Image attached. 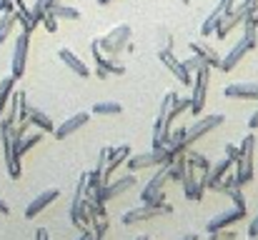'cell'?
Returning a JSON list of instances; mask_svg holds the SVG:
<instances>
[{
    "mask_svg": "<svg viewBox=\"0 0 258 240\" xmlns=\"http://www.w3.org/2000/svg\"><path fill=\"white\" fill-rule=\"evenodd\" d=\"M86 193H88V183L86 175H81L76 180V190H73V200H71V223L81 228L83 220V205H86Z\"/></svg>",
    "mask_w": 258,
    "mask_h": 240,
    "instance_id": "4fadbf2b",
    "label": "cell"
},
{
    "mask_svg": "<svg viewBox=\"0 0 258 240\" xmlns=\"http://www.w3.org/2000/svg\"><path fill=\"white\" fill-rule=\"evenodd\" d=\"M103 238H105L103 233H93V240H103Z\"/></svg>",
    "mask_w": 258,
    "mask_h": 240,
    "instance_id": "c3c4849f",
    "label": "cell"
},
{
    "mask_svg": "<svg viewBox=\"0 0 258 240\" xmlns=\"http://www.w3.org/2000/svg\"><path fill=\"white\" fill-rule=\"evenodd\" d=\"M248 128H251V130H256V128H258V110L253 113V115H251V120H248Z\"/></svg>",
    "mask_w": 258,
    "mask_h": 240,
    "instance_id": "f6af8a7d",
    "label": "cell"
},
{
    "mask_svg": "<svg viewBox=\"0 0 258 240\" xmlns=\"http://www.w3.org/2000/svg\"><path fill=\"white\" fill-rule=\"evenodd\" d=\"M256 240H258V238H256Z\"/></svg>",
    "mask_w": 258,
    "mask_h": 240,
    "instance_id": "f5cc1de1",
    "label": "cell"
},
{
    "mask_svg": "<svg viewBox=\"0 0 258 240\" xmlns=\"http://www.w3.org/2000/svg\"><path fill=\"white\" fill-rule=\"evenodd\" d=\"M185 160H188V165L190 168H198V170H208L211 168V160L206 158L203 153H196V150H185Z\"/></svg>",
    "mask_w": 258,
    "mask_h": 240,
    "instance_id": "836d02e7",
    "label": "cell"
},
{
    "mask_svg": "<svg viewBox=\"0 0 258 240\" xmlns=\"http://www.w3.org/2000/svg\"><path fill=\"white\" fill-rule=\"evenodd\" d=\"M95 75H98V78H108V73H105L103 68H95Z\"/></svg>",
    "mask_w": 258,
    "mask_h": 240,
    "instance_id": "bcb514c9",
    "label": "cell"
},
{
    "mask_svg": "<svg viewBox=\"0 0 258 240\" xmlns=\"http://www.w3.org/2000/svg\"><path fill=\"white\" fill-rule=\"evenodd\" d=\"M173 160V153L168 145H158L148 153H138V155H131L125 160L128 163V170L131 173H138V170H146V168H158V165H168Z\"/></svg>",
    "mask_w": 258,
    "mask_h": 240,
    "instance_id": "5b68a950",
    "label": "cell"
},
{
    "mask_svg": "<svg viewBox=\"0 0 258 240\" xmlns=\"http://www.w3.org/2000/svg\"><path fill=\"white\" fill-rule=\"evenodd\" d=\"M188 48H190V53H193L196 58H201V63H206L208 68L221 70V55H218L208 43H203V40H190V43H188Z\"/></svg>",
    "mask_w": 258,
    "mask_h": 240,
    "instance_id": "2e32d148",
    "label": "cell"
},
{
    "mask_svg": "<svg viewBox=\"0 0 258 240\" xmlns=\"http://www.w3.org/2000/svg\"><path fill=\"white\" fill-rule=\"evenodd\" d=\"M206 240H236V230H216V233H208Z\"/></svg>",
    "mask_w": 258,
    "mask_h": 240,
    "instance_id": "74e56055",
    "label": "cell"
},
{
    "mask_svg": "<svg viewBox=\"0 0 258 240\" xmlns=\"http://www.w3.org/2000/svg\"><path fill=\"white\" fill-rule=\"evenodd\" d=\"M35 240H50L48 228H35Z\"/></svg>",
    "mask_w": 258,
    "mask_h": 240,
    "instance_id": "b9f144b4",
    "label": "cell"
},
{
    "mask_svg": "<svg viewBox=\"0 0 258 240\" xmlns=\"http://www.w3.org/2000/svg\"><path fill=\"white\" fill-rule=\"evenodd\" d=\"M185 170H188L185 153L173 155V160L168 163V180H173V183H180V180H183V175H185Z\"/></svg>",
    "mask_w": 258,
    "mask_h": 240,
    "instance_id": "4316f807",
    "label": "cell"
},
{
    "mask_svg": "<svg viewBox=\"0 0 258 240\" xmlns=\"http://www.w3.org/2000/svg\"><path fill=\"white\" fill-rule=\"evenodd\" d=\"M233 8H236V0H218V5H216V8L211 10V15L203 20L201 33H203V35H213V33H216V28H218V23H221V20L233 10Z\"/></svg>",
    "mask_w": 258,
    "mask_h": 240,
    "instance_id": "7c38bea8",
    "label": "cell"
},
{
    "mask_svg": "<svg viewBox=\"0 0 258 240\" xmlns=\"http://www.w3.org/2000/svg\"><path fill=\"white\" fill-rule=\"evenodd\" d=\"M183 65H185V70H188V73L193 75V73H196V70H198L201 65H206V63H201V58H196V55H190L188 60H183Z\"/></svg>",
    "mask_w": 258,
    "mask_h": 240,
    "instance_id": "f35d334b",
    "label": "cell"
},
{
    "mask_svg": "<svg viewBox=\"0 0 258 240\" xmlns=\"http://www.w3.org/2000/svg\"><path fill=\"white\" fill-rule=\"evenodd\" d=\"M43 140V130H35V133H25L23 135V140H20V148H18V153H20V158L28 153V150H33L38 143Z\"/></svg>",
    "mask_w": 258,
    "mask_h": 240,
    "instance_id": "1f68e13d",
    "label": "cell"
},
{
    "mask_svg": "<svg viewBox=\"0 0 258 240\" xmlns=\"http://www.w3.org/2000/svg\"><path fill=\"white\" fill-rule=\"evenodd\" d=\"M108 3H110V0H98V5H108Z\"/></svg>",
    "mask_w": 258,
    "mask_h": 240,
    "instance_id": "681fc988",
    "label": "cell"
},
{
    "mask_svg": "<svg viewBox=\"0 0 258 240\" xmlns=\"http://www.w3.org/2000/svg\"><path fill=\"white\" fill-rule=\"evenodd\" d=\"M0 145H3L8 175H10L13 180H18L20 173H23V165H20V155L15 153V145H13V138H10V128H8V130H0Z\"/></svg>",
    "mask_w": 258,
    "mask_h": 240,
    "instance_id": "30bf717a",
    "label": "cell"
},
{
    "mask_svg": "<svg viewBox=\"0 0 258 240\" xmlns=\"http://www.w3.org/2000/svg\"><path fill=\"white\" fill-rule=\"evenodd\" d=\"M50 13H53L58 20H78V18H81V10H78V8H71V5H63V3L53 5Z\"/></svg>",
    "mask_w": 258,
    "mask_h": 240,
    "instance_id": "4dcf8cb0",
    "label": "cell"
},
{
    "mask_svg": "<svg viewBox=\"0 0 258 240\" xmlns=\"http://www.w3.org/2000/svg\"><path fill=\"white\" fill-rule=\"evenodd\" d=\"M226 123V115L221 113H211V115H203V118H196V123L185 130V138H183V153L201 138H206L208 133H213L216 128H221Z\"/></svg>",
    "mask_w": 258,
    "mask_h": 240,
    "instance_id": "3957f363",
    "label": "cell"
},
{
    "mask_svg": "<svg viewBox=\"0 0 258 240\" xmlns=\"http://www.w3.org/2000/svg\"><path fill=\"white\" fill-rule=\"evenodd\" d=\"M166 183H168V165H158L156 175L146 183V188H143V193H141V203H143V205H148V203L153 200V195L163 190V185H166Z\"/></svg>",
    "mask_w": 258,
    "mask_h": 240,
    "instance_id": "5bb4252c",
    "label": "cell"
},
{
    "mask_svg": "<svg viewBox=\"0 0 258 240\" xmlns=\"http://www.w3.org/2000/svg\"><path fill=\"white\" fill-rule=\"evenodd\" d=\"M58 58H60V60H63V63L78 75V78H90V68H88L86 63H83L71 48H60V50H58Z\"/></svg>",
    "mask_w": 258,
    "mask_h": 240,
    "instance_id": "603a6c76",
    "label": "cell"
},
{
    "mask_svg": "<svg viewBox=\"0 0 258 240\" xmlns=\"http://www.w3.org/2000/svg\"><path fill=\"white\" fill-rule=\"evenodd\" d=\"M136 175H138V173H128V175H123V178L105 180V185L93 195V200H98V203H108V200H113V198H118V195L133 190V188L138 185V178H136Z\"/></svg>",
    "mask_w": 258,
    "mask_h": 240,
    "instance_id": "52a82bcc",
    "label": "cell"
},
{
    "mask_svg": "<svg viewBox=\"0 0 258 240\" xmlns=\"http://www.w3.org/2000/svg\"><path fill=\"white\" fill-rule=\"evenodd\" d=\"M131 158V145H118V148H108V160H105V180L115 173L118 165H123Z\"/></svg>",
    "mask_w": 258,
    "mask_h": 240,
    "instance_id": "cb8c5ba5",
    "label": "cell"
},
{
    "mask_svg": "<svg viewBox=\"0 0 258 240\" xmlns=\"http://www.w3.org/2000/svg\"><path fill=\"white\" fill-rule=\"evenodd\" d=\"M58 198H60V190H58V188H48V190L38 193V195L28 203V208H25V218H30V220H33L38 213H43V210H45L53 200H58Z\"/></svg>",
    "mask_w": 258,
    "mask_h": 240,
    "instance_id": "9a60e30c",
    "label": "cell"
},
{
    "mask_svg": "<svg viewBox=\"0 0 258 240\" xmlns=\"http://www.w3.org/2000/svg\"><path fill=\"white\" fill-rule=\"evenodd\" d=\"M231 168H233V160L226 155V158H221L218 163H211V168H208V170H203V175H201L198 180H201V185L208 190V185L218 183V180H221V178L231 170Z\"/></svg>",
    "mask_w": 258,
    "mask_h": 240,
    "instance_id": "e0dca14e",
    "label": "cell"
},
{
    "mask_svg": "<svg viewBox=\"0 0 258 240\" xmlns=\"http://www.w3.org/2000/svg\"><path fill=\"white\" fill-rule=\"evenodd\" d=\"M28 123L35 125V128L43 130V133H53V130H55V123H53L43 110H38L35 105H28Z\"/></svg>",
    "mask_w": 258,
    "mask_h": 240,
    "instance_id": "484cf974",
    "label": "cell"
},
{
    "mask_svg": "<svg viewBox=\"0 0 258 240\" xmlns=\"http://www.w3.org/2000/svg\"><path fill=\"white\" fill-rule=\"evenodd\" d=\"M256 135L248 133L243 140H241V155L236 160V180L238 185L243 188L246 183L253 180V160H256Z\"/></svg>",
    "mask_w": 258,
    "mask_h": 240,
    "instance_id": "6da1fadb",
    "label": "cell"
},
{
    "mask_svg": "<svg viewBox=\"0 0 258 240\" xmlns=\"http://www.w3.org/2000/svg\"><path fill=\"white\" fill-rule=\"evenodd\" d=\"M3 5H5V0H0V13H3Z\"/></svg>",
    "mask_w": 258,
    "mask_h": 240,
    "instance_id": "816d5d0a",
    "label": "cell"
},
{
    "mask_svg": "<svg viewBox=\"0 0 258 240\" xmlns=\"http://www.w3.org/2000/svg\"><path fill=\"white\" fill-rule=\"evenodd\" d=\"M226 98H238V100H258L256 83H238V85H226Z\"/></svg>",
    "mask_w": 258,
    "mask_h": 240,
    "instance_id": "d4e9b609",
    "label": "cell"
},
{
    "mask_svg": "<svg viewBox=\"0 0 258 240\" xmlns=\"http://www.w3.org/2000/svg\"><path fill=\"white\" fill-rule=\"evenodd\" d=\"M13 90H15V78H13V75L0 80V115H3V110H5V105H8Z\"/></svg>",
    "mask_w": 258,
    "mask_h": 240,
    "instance_id": "d6a6232c",
    "label": "cell"
},
{
    "mask_svg": "<svg viewBox=\"0 0 258 240\" xmlns=\"http://www.w3.org/2000/svg\"><path fill=\"white\" fill-rule=\"evenodd\" d=\"M40 23L45 25V30H48V33H55V30H58V18H55L50 10L43 15V20H40Z\"/></svg>",
    "mask_w": 258,
    "mask_h": 240,
    "instance_id": "8d00e7d4",
    "label": "cell"
},
{
    "mask_svg": "<svg viewBox=\"0 0 258 240\" xmlns=\"http://www.w3.org/2000/svg\"><path fill=\"white\" fill-rule=\"evenodd\" d=\"M88 118H90L88 113H76V115H71L68 120H63V123L53 130V133H55V138H58V140H66L68 135H73L78 128H83V125H86Z\"/></svg>",
    "mask_w": 258,
    "mask_h": 240,
    "instance_id": "7402d4cb",
    "label": "cell"
},
{
    "mask_svg": "<svg viewBox=\"0 0 258 240\" xmlns=\"http://www.w3.org/2000/svg\"><path fill=\"white\" fill-rule=\"evenodd\" d=\"M131 38H133L131 25H115L108 35L98 38V48H100V53H105L110 58H118L125 50V45L131 43Z\"/></svg>",
    "mask_w": 258,
    "mask_h": 240,
    "instance_id": "277c9868",
    "label": "cell"
},
{
    "mask_svg": "<svg viewBox=\"0 0 258 240\" xmlns=\"http://www.w3.org/2000/svg\"><path fill=\"white\" fill-rule=\"evenodd\" d=\"M136 240H148V235H138V238Z\"/></svg>",
    "mask_w": 258,
    "mask_h": 240,
    "instance_id": "f907efd6",
    "label": "cell"
},
{
    "mask_svg": "<svg viewBox=\"0 0 258 240\" xmlns=\"http://www.w3.org/2000/svg\"><path fill=\"white\" fill-rule=\"evenodd\" d=\"M258 10V0H243L241 5H236L221 23H218V28H216V38L218 40H223V38H228L238 25H243V20L248 18V15H253Z\"/></svg>",
    "mask_w": 258,
    "mask_h": 240,
    "instance_id": "7a4b0ae2",
    "label": "cell"
},
{
    "mask_svg": "<svg viewBox=\"0 0 258 240\" xmlns=\"http://www.w3.org/2000/svg\"><path fill=\"white\" fill-rule=\"evenodd\" d=\"M246 53H251V45H248V40L241 35V38L236 40V45L228 50V55H226V58H221V70L231 73V70H233V68H236V65L243 60V55H246Z\"/></svg>",
    "mask_w": 258,
    "mask_h": 240,
    "instance_id": "ac0fdd59",
    "label": "cell"
},
{
    "mask_svg": "<svg viewBox=\"0 0 258 240\" xmlns=\"http://www.w3.org/2000/svg\"><path fill=\"white\" fill-rule=\"evenodd\" d=\"M158 60H161V63H163V65L171 70L175 78L180 80V85H185V88H190V85H193V75L185 70V65H183V63L175 58V53H173L171 48H163V50L158 53Z\"/></svg>",
    "mask_w": 258,
    "mask_h": 240,
    "instance_id": "8fae6325",
    "label": "cell"
},
{
    "mask_svg": "<svg viewBox=\"0 0 258 240\" xmlns=\"http://www.w3.org/2000/svg\"><path fill=\"white\" fill-rule=\"evenodd\" d=\"M90 53H93V60H95V68H103L108 75H125V65H120V63H115L110 55L105 58L103 53H100V48H98V40H93L90 43Z\"/></svg>",
    "mask_w": 258,
    "mask_h": 240,
    "instance_id": "d6986e66",
    "label": "cell"
},
{
    "mask_svg": "<svg viewBox=\"0 0 258 240\" xmlns=\"http://www.w3.org/2000/svg\"><path fill=\"white\" fill-rule=\"evenodd\" d=\"M15 25H18L15 10H3V13H0V45L10 38V33L15 30Z\"/></svg>",
    "mask_w": 258,
    "mask_h": 240,
    "instance_id": "83f0119b",
    "label": "cell"
},
{
    "mask_svg": "<svg viewBox=\"0 0 258 240\" xmlns=\"http://www.w3.org/2000/svg\"><path fill=\"white\" fill-rule=\"evenodd\" d=\"M28 53H30V33L20 30L15 38V48H13V60H10V75L18 80L25 75V65H28Z\"/></svg>",
    "mask_w": 258,
    "mask_h": 240,
    "instance_id": "ba28073f",
    "label": "cell"
},
{
    "mask_svg": "<svg viewBox=\"0 0 258 240\" xmlns=\"http://www.w3.org/2000/svg\"><path fill=\"white\" fill-rule=\"evenodd\" d=\"M241 218H246L243 213H238L236 208H231V210H223V213H216L208 223H206V230L208 233H216V230H226V228H231L233 223H238Z\"/></svg>",
    "mask_w": 258,
    "mask_h": 240,
    "instance_id": "ffe728a7",
    "label": "cell"
},
{
    "mask_svg": "<svg viewBox=\"0 0 258 240\" xmlns=\"http://www.w3.org/2000/svg\"><path fill=\"white\" fill-rule=\"evenodd\" d=\"M243 38L248 40V45H251V50H256V45H258V28L246 18L243 20Z\"/></svg>",
    "mask_w": 258,
    "mask_h": 240,
    "instance_id": "e575fe53",
    "label": "cell"
},
{
    "mask_svg": "<svg viewBox=\"0 0 258 240\" xmlns=\"http://www.w3.org/2000/svg\"><path fill=\"white\" fill-rule=\"evenodd\" d=\"M171 213H173V205L171 208H156V205H143V203H141V208H133V210L123 213L120 223H123V225H133V223L156 220V218H161V215H171Z\"/></svg>",
    "mask_w": 258,
    "mask_h": 240,
    "instance_id": "9c48e42d",
    "label": "cell"
},
{
    "mask_svg": "<svg viewBox=\"0 0 258 240\" xmlns=\"http://www.w3.org/2000/svg\"><path fill=\"white\" fill-rule=\"evenodd\" d=\"M228 198L233 200V208L238 210V213H248V205H246V198H243V193H241V188H233L231 193H228Z\"/></svg>",
    "mask_w": 258,
    "mask_h": 240,
    "instance_id": "d590c367",
    "label": "cell"
},
{
    "mask_svg": "<svg viewBox=\"0 0 258 240\" xmlns=\"http://www.w3.org/2000/svg\"><path fill=\"white\" fill-rule=\"evenodd\" d=\"M248 238H251V240L258 238V215L251 220V223H248Z\"/></svg>",
    "mask_w": 258,
    "mask_h": 240,
    "instance_id": "60d3db41",
    "label": "cell"
},
{
    "mask_svg": "<svg viewBox=\"0 0 258 240\" xmlns=\"http://www.w3.org/2000/svg\"><path fill=\"white\" fill-rule=\"evenodd\" d=\"M180 185H183V193H185V198H188V200H196V203H201V200H203L206 188H203V185H201V180L196 178V168H190V165H188V170H185V175H183Z\"/></svg>",
    "mask_w": 258,
    "mask_h": 240,
    "instance_id": "44dd1931",
    "label": "cell"
},
{
    "mask_svg": "<svg viewBox=\"0 0 258 240\" xmlns=\"http://www.w3.org/2000/svg\"><path fill=\"white\" fill-rule=\"evenodd\" d=\"M226 155L236 163V160H238V155H241V145H233V143H228V145H226Z\"/></svg>",
    "mask_w": 258,
    "mask_h": 240,
    "instance_id": "ab89813d",
    "label": "cell"
},
{
    "mask_svg": "<svg viewBox=\"0 0 258 240\" xmlns=\"http://www.w3.org/2000/svg\"><path fill=\"white\" fill-rule=\"evenodd\" d=\"M188 108H190V98H180V95L173 98L171 108H168V125H171V128H173V120L180 118L183 113H188Z\"/></svg>",
    "mask_w": 258,
    "mask_h": 240,
    "instance_id": "f1b7e54d",
    "label": "cell"
},
{
    "mask_svg": "<svg viewBox=\"0 0 258 240\" xmlns=\"http://www.w3.org/2000/svg\"><path fill=\"white\" fill-rule=\"evenodd\" d=\"M93 113L95 115H120L123 113V105L115 103V100H100L93 105Z\"/></svg>",
    "mask_w": 258,
    "mask_h": 240,
    "instance_id": "f546056e",
    "label": "cell"
},
{
    "mask_svg": "<svg viewBox=\"0 0 258 240\" xmlns=\"http://www.w3.org/2000/svg\"><path fill=\"white\" fill-rule=\"evenodd\" d=\"M180 240H201V238H198L196 233H188V235H183V238H180Z\"/></svg>",
    "mask_w": 258,
    "mask_h": 240,
    "instance_id": "7dc6e473",
    "label": "cell"
},
{
    "mask_svg": "<svg viewBox=\"0 0 258 240\" xmlns=\"http://www.w3.org/2000/svg\"><path fill=\"white\" fill-rule=\"evenodd\" d=\"M0 215H10V205L0 198Z\"/></svg>",
    "mask_w": 258,
    "mask_h": 240,
    "instance_id": "ee69618b",
    "label": "cell"
},
{
    "mask_svg": "<svg viewBox=\"0 0 258 240\" xmlns=\"http://www.w3.org/2000/svg\"><path fill=\"white\" fill-rule=\"evenodd\" d=\"M193 75H196V80L190 85V108H188V113L193 118H198L203 113V108H206V95H208V83H211V68L208 65H201Z\"/></svg>",
    "mask_w": 258,
    "mask_h": 240,
    "instance_id": "8992f818",
    "label": "cell"
},
{
    "mask_svg": "<svg viewBox=\"0 0 258 240\" xmlns=\"http://www.w3.org/2000/svg\"><path fill=\"white\" fill-rule=\"evenodd\" d=\"M78 240H93V228H83V233L78 235Z\"/></svg>",
    "mask_w": 258,
    "mask_h": 240,
    "instance_id": "7bdbcfd3",
    "label": "cell"
}]
</instances>
